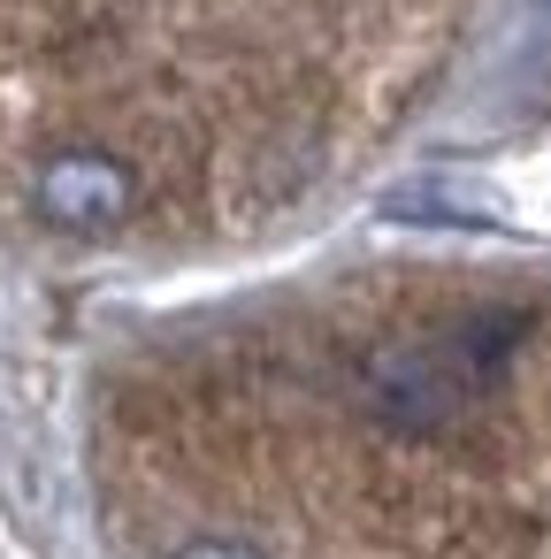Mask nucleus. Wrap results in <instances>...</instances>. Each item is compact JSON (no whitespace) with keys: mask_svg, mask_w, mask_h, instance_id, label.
<instances>
[{"mask_svg":"<svg viewBox=\"0 0 551 559\" xmlns=\"http://www.w3.org/2000/svg\"><path fill=\"white\" fill-rule=\"evenodd\" d=\"M383 215L391 223H429V230H498L505 207L490 200V185L475 177H444V169H421L406 185L383 192Z\"/></svg>","mask_w":551,"mask_h":559,"instance_id":"nucleus-2","label":"nucleus"},{"mask_svg":"<svg viewBox=\"0 0 551 559\" xmlns=\"http://www.w3.org/2000/svg\"><path fill=\"white\" fill-rule=\"evenodd\" d=\"M177 559H261L253 544H230V536H200V544H184Z\"/></svg>","mask_w":551,"mask_h":559,"instance_id":"nucleus-3","label":"nucleus"},{"mask_svg":"<svg viewBox=\"0 0 551 559\" xmlns=\"http://www.w3.org/2000/svg\"><path fill=\"white\" fill-rule=\"evenodd\" d=\"M32 200H39V215H47L55 230L93 238V230H116V223L131 215L139 185H131V169L108 162V154H55V162L32 177Z\"/></svg>","mask_w":551,"mask_h":559,"instance_id":"nucleus-1","label":"nucleus"}]
</instances>
